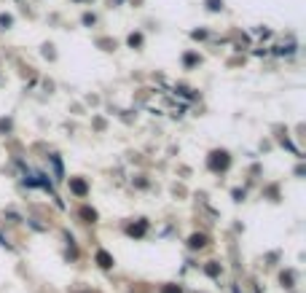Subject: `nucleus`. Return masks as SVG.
<instances>
[{"label":"nucleus","mask_w":306,"mask_h":293,"mask_svg":"<svg viewBox=\"0 0 306 293\" xmlns=\"http://www.w3.org/2000/svg\"><path fill=\"white\" fill-rule=\"evenodd\" d=\"M209 167H212V170H225V167H228V154H223V151H215L212 154V159H209Z\"/></svg>","instance_id":"f257e3e1"},{"label":"nucleus","mask_w":306,"mask_h":293,"mask_svg":"<svg viewBox=\"0 0 306 293\" xmlns=\"http://www.w3.org/2000/svg\"><path fill=\"white\" fill-rule=\"evenodd\" d=\"M70 189H73V191H75V194H78V196H86V191H89L83 180H75V178L70 180Z\"/></svg>","instance_id":"20e7f679"},{"label":"nucleus","mask_w":306,"mask_h":293,"mask_svg":"<svg viewBox=\"0 0 306 293\" xmlns=\"http://www.w3.org/2000/svg\"><path fill=\"white\" fill-rule=\"evenodd\" d=\"M140 40H143L140 35H132V38H129V43H132V46H140Z\"/></svg>","instance_id":"6e6552de"},{"label":"nucleus","mask_w":306,"mask_h":293,"mask_svg":"<svg viewBox=\"0 0 306 293\" xmlns=\"http://www.w3.org/2000/svg\"><path fill=\"white\" fill-rule=\"evenodd\" d=\"M204 245H207V237L204 234H193L188 240V247H193V250H196V247H204Z\"/></svg>","instance_id":"39448f33"},{"label":"nucleus","mask_w":306,"mask_h":293,"mask_svg":"<svg viewBox=\"0 0 306 293\" xmlns=\"http://www.w3.org/2000/svg\"><path fill=\"white\" fill-rule=\"evenodd\" d=\"M161 293H183V288H180V285H164Z\"/></svg>","instance_id":"0eeeda50"},{"label":"nucleus","mask_w":306,"mask_h":293,"mask_svg":"<svg viewBox=\"0 0 306 293\" xmlns=\"http://www.w3.org/2000/svg\"><path fill=\"white\" fill-rule=\"evenodd\" d=\"M145 231H148V224H145V221H140V224L127 226V234H129V237H143Z\"/></svg>","instance_id":"f03ea898"},{"label":"nucleus","mask_w":306,"mask_h":293,"mask_svg":"<svg viewBox=\"0 0 306 293\" xmlns=\"http://www.w3.org/2000/svg\"><path fill=\"white\" fill-rule=\"evenodd\" d=\"M97 264L102 266V269H110V266H113V256L105 253V250H99V253H97Z\"/></svg>","instance_id":"7ed1b4c3"},{"label":"nucleus","mask_w":306,"mask_h":293,"mask_svg":"<svg viewBox=\"0 0 306 293\" xmlns=\"http://www.w3.org/2000/svg\"><path fill=\"white\" fill-rule=\"evenodd\" d=\"M81 215H83L86 221H92V224L97 221V213H94V210H89V207H83V210H81Z\"/></svg>","instance_id":"423d86ee"}]
</instances>
